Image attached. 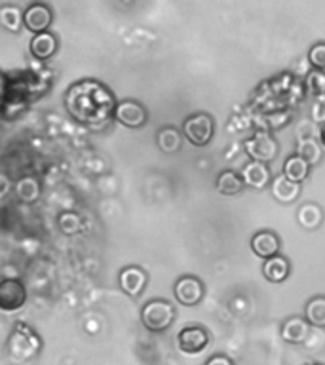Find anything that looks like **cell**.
Wrapping results in <instances>:
<instances>
[{
  "instance_id": "1",
  "label": "cell",
  "mask_w": 325,
  "mask_h": 365,
  "mask_svg": "<svg viewBox=\"0 0 325 365\" xmlns=\"http://www.w3.org/2000/svg\"><path fill=\"white\" fill-rule=\"evenodd\" d=\"M116 105L118 103L114 101L110 90L96 80L76 82L68 88L67 96H65V107H67L68 114L84 125L108 122V118L114 116Z\"/></svg>"
},
{
  "instance_id": "2",
  "label": "cell",
  "mask_w": 325,
  "mask_h": 365,
  "mask_svg": "<svg viewBox=\"0 0 325 365\" xmlns=\"http://www.w3.org/2000/svg\"><path fill=\"white\" fill-rule=\"evenodd\" d=\"M42 341L31 327L17 324L8 339V354L14 361H29L38 356Z\"/></svg>"
},
{
  "instance_id": "3",
  "label": "cell",
  "mask_w": 325,
  "mask_h": 365,
  "mask_svg": "<svg viewBox=\"0 0 325 365\" xmlns=\"http://www.w3.org/2000/svg\"><path fill=\"white\" fill-rule=\"evenodd\" d=\"M175 322V308L165 299H150L141 308V324L150 333H164Z\"/></svg>"
},
{
  "instance_id": "4",
  "label": "cell",
  "mask_w": 325,
  "mask_h": 365,
  "mask_svg": "<svg viewBox=\"0 0 325 365\" xmlns=\"http://www.w3.org/2000/svg\"><path fill=\"white\" fill-rule=\"evenodd\" d=\"M213 133H215V122L205 113L192 114L182 124V135L194 147H205L213 139Z\"/></svg>"
},
{
  "instance_id": "5",
  "label": "cell",
  "mask_w": 325,
  "mask_h": 365,
  "mask_svg": "<svg viewBox=\"0 0 325 365\" xmlns=\"http://www.w3.org/2000/svg\"><path fill=\"white\" fill-rule=\"evenodd\" d=\"M244 148L245 154L249 156L251 160H257V162H272L276 156H278V141L274 139L268 131L259 130L255 131L249 139H245L244 141Z\"/></svg>"
},
{
  "instance_id": "6",
  "label": "cell",
  "mask_w": 325,
  "mask_h": 365,
  "mask_svg": "<svg viewBox=\"0 0 325 365\" xmlns=\"http://www.w3.org/2000/svg\"><path fill=\"white\" fill-rule=\"evenodd\" d=\"M210 344V333L202 325H188L177 333V348L187 356L204 352Z\"/></svg>"
},
{
  "instance_id": "7",
  "label": "cell",
  "mask_w": 325,
  "mask_h": 365,
  "mask_svg": "<svg viewBox=\"0 0 325 365\" xmlns=\"http://www.w3.org/2000/svg\"><path fill=\"white\" fill-rule=\"evenodd\" d=\"M205 287L202 284V279L196 278V276H181V278L175 282V287H173V295H175L177 302L182 304V307H196L202 299H204Z\"/></svg>"
},
{
  "instance_id": "8",
  "label": "cell",
  "mask_w": 325,
  "mask_h": 365,
  "mask_svg": "<svg viewBox=\"0 0 325 365\" xmlns=\"http://www.w3.org/2000/svg\"><path fill=\"white\" fill-rule=\"evenodd\" d=\"M27 302V289L19 279L6 278L0 282V308L4 312H17Z\"/></svg>"
},
{
  "instance_id": "9",
  "label": "cell",
  "mask_w": 325,
  "mask_h": 365,
  "mask_svg": "<svg viewBox=\"0 0 325 365\" xmlns=\"http://www.w3.org/2000/svg\"><path fill=\"white\" fill-rule=\"evenodd\" d=\"M147 108L143 107L141 103L137 101H120L114 108V120L118 122V124L125 125V128H131V130H135V128H143V125L147 124Z\"/></svg>"
},
{
  "instance_id": "10",
  "label": "cell",
  "mask_w": 325,
  "mask_h": 365,
  "mask_svg": "<svg viewBox=\"0 0 325 365\" xmlns=\"http://www.w3.org/2000/svg\"><path fill=\"white\" fill-rule=\"evenodd\" d=\"M51 21H53V16H51V10L42 2H34L23 11V25L31 33L38 34L46 33L50 29Z\"/></svg>"
},
{
  "instance_id": "11",
  "label": "cell",
  "mask_w": 325,
  "mask_h": 365,
  "mask_svg": "<svg viewBox=\"0 0 325 365\" xmlns=\"http://www.w3.org/2000/svg\"><path fill=\"white\" fill-rule=\"evenodd\" d=\"M118 284L125 295L141 297L148 284V276L141 267H125L120 272Z\"/></svg>"
},
{
  "instance_id": "12",
  "label": "cell",
  "mask_w": 325,
  "mask_h": 365,
  "mask_svg": "<svg viewBox=\"0 0 325 365\" xmlns=\"http://www.w3.org/2000/svg\"><path fill=\"white\" fill-rule=\"evenodd\" d=\"M310 327L312 325L308 324L306 318H301V316H291L282 324V329H279V335L285 342L289 344H302L306 341L308 335H310Z\"/></svg>"
},
{
  "instance_id": "13",
  "label": "cell",
  "mask_w": 325,
  "mask_h": 365,
  "mask_svg": "<svg viewBox=\"0 0 325 365\" xmlns=\"http://www.w3.org/2000/svg\"><path fill=\"white\" fill-rule=\"evenodd\" d=\"M242 179H244L245 187L259 188V190L272 182V175H270L268 165L264 162H257V160H251V162L244 165Z\"/></svg>"
},
{
  "instance_id": "14",
  "label": "cell",
  "mask_w": 325,
  "mask_h": 365,
  "mask_svg": "<svg viewBox=\"0 0 325 365\" xmlns=\"http://www.w3.org/2000/svg\"><path fill=\"white\" fill-rule=\"evenodd\" d=\"M279 247H282V244H279L278 234L272 232V230H261L251 238V251L261 259L278 255Z\"/></svg>"
},
{
  "instance_id": "15",
  "label": "cell",
  "mask_w": 325,
  "mask_h": 365,
  "mask_svg": "<svg viewBox=\"0 0 325 365\" xmlns=\"http://www.w3.org/2000/svg\"><path fill=\"white\" fill-rule=\"evenodd\" d=\"M291 264L284 255L268 257L267 261L262 262V276L270 282V284H282L289 278Z\"/></svg>"
},
{
  "instance_id": "16",
  "label": "cell",
  "mask_w": 325,
  "mask_h": 365,
  "mask_svg": "<svg viewBox=\"0 0 325 365\" xmlns=\"http://www.w3.org/2000/svg\"><path fill=\"white\" fill-rule=\"evenodd\" d=\"M270 190H272V196L278 202H282V204H291L301 194V182L291 181V179H287L282 173V175L274 177V181L270 182Z\"/></svg>"
},
{
  "instance_id": "17",
  "label": "cell",
  "mask_w": 325,
  "mask_h": 365,
  "mask_svg": "<svg viewBox=\"0 0 325 365\" xmlns=\"http://www.w3.org/2000/svg\"><path fill=\"white\" fill-rule=\"evenodd\" d=\"M29 50H31L33 57H36L38 61H46V59H50L57 51V38L51 33H48V31L34 34L33 38H31V44H29Z\"/></svg>"
},
{
  "instance_id": "18",
  "label": "cell",
  "mask_w": 325,
  "mask_h": 365,
  "mask_svg": "<svg viewBox=\"0 0 325 365\" xmlns=\"http://www.w3.org/2000/svg\"><path fill=\"white\" fill-rule=\"evenodd\" d=\"M310 162L302 158L301 154H291L284 162V175L295 182H302L310 173Z\"/></svg>"
},
{
  "instance_id": "19",
  "label": "cell",
  "mask_w": 325,
  "mask_h": 365,
  "mask_svg": "<svg viewBox=\"0 0 325 365\" xmlns=\"http://www.w3.org/2000/svg\"><path fill=\"white\" fill-rule=\"evenodd\" d=\"M244 179H242V173H236L232 170L222 171L221 175L217 177L215 187L217 190L225 196H236V194L242 192V188H244Z\"/></svg>"
},
{
  "instance_id": "20",
  "label": "cell",
  "mask_w": 325,
  "mask_h": 365,
  "mask_svg": "<svg viewBox=\"0 0 325 365\" xmlns=\"http://www.w3.org/2000/svg\"><path fill=\"white\" fill-rule=\"evenodd\" d=\"M304 318L312 327H325V295L312 297L304 304Z\"/></svg>"
},
{
  "instance_id": "21",
  "label": "cell",
  "mask_w": 325,
  "mask_h": 365,
  "mask_svg": "<svg viewBox=\"0 0 325 365\" xmlns=\"http://www.w3.org/2000/svg\"><path fill=\"white\" fill-rule=\"evenodd\" d=\"M16 194L21 202L33 204L40 196V182L34 177H23L16 182Z\"/></svg>"
},
{
  "instance_id": "22",
  "label": "cell",
  "mask_w": 325,
  "mask_h": 365,
  "mask_svg": "<svg viewBox=\"0 0 325 365\" xmlns=\"http://www.w3.org/2000/svg\"><path fill=\"white\" fill-rule=\"evenodd\" d=\"M181 143H182V137L175 128H162V130L158 131V147L162 153H167V154L179 153Z\"/></svg>"
},
{
  "instance_id": "23",
  "label": "cell",
  "mask_w": 325,
  "mask_h": 365,
  "mask_svg": "<svg viewBox=\"0 0 325 365\" xmlns=\"http://www.w3.org/2000/svg\"><path fill=\"white\" fill-rule=\"evenodd\" d=\"M321 221H324V211L316 204H304L299 210V222H301V227L308 228V230H314V228L319 227Z\"/></svg>"
},
{
  "instance_id": "24",
  "label": "cell",
  "mask_w": 325,
  "mask_h": 365,
  "mask_svg": "<svg viewBox=\"0 0 325 365\" xmlns=\"http://www.w3.org/2000/svg\"><path fill=\"white\" fill-rule=\"evenodd\" d=\"M0 25L10 31V33H17L23 25V14L16 6H2L0 8Z\"/></svg>"
},
{
  "instance_id": "25",
  "label": "cell",
  "mask_w": 325,
  "mask_h": 365,
  "mask_svg": "<svg viewBox=\"0 0 325 365\" xmlns=\"http://www.w3.org/2000/svg\"><path fill=\"white\" fill-rule=\"evenodd\" d=\"M296 154H301L302 158H306L310 164H318L319 160H321V147H319L318 139H314V137H304L299 141L296 145Z\"/></svg>"
},
{
  "instance_id": "26",
  "label": "cell",
  "mask_w": 325,
  "mask_h": 365,
  "mask_svg": "<svg viewBox=\"0 0 325 365\" xmlns=\"http://www.w3.org/2000/svg\"><path fill=\"white\" fill-rule=\"evenodd\" d=\"M57 225L61 228V232L67 234V236H73V234L82 230V219H80L76 213H73V211H65V213H61V217L57 219Z\"/></svg>"
},
{
  "instance_id": "27",
  "label": "cell",
  "mask_w": 325,
  "mask_h": 365,
  "mask_svg": "<svg viewBox=\"0 0 325 365\" xmlns=\"http://www.w3.org/2000/svg\"><path fill=\"white\" fill-rule=\"evenodd\" d=\"M306 90L312 93V96L319 97L325 93V74L316 68L306 76Z\"/></svg>"
},
{
  "instance_id": "28",
  "label": "cell",
  "mask_w": 325,
  "mask_h": 365,
  "mask_svg": "<svg viewBox=\"0 0 325 365\" xmlns=\"http://www.w3.org/2000/svg\"><path fill=\"white\" fill-rule=\"evenodd\" d=\"M308 61L312 63L314 68H319L324 71L325 68V42H318L314 44L308 51Z\"/></svg>"
},
{
  "instance_id": "29",
  "label": "cell",
  "mask_w": 325,
  "mask_h": 365,
  "mask_svg": "<svg viewBox=\"0 0 325 365\" xmlns=\"http://www.w3.org/2000/svg\"><path fill=\"white\" fill-rule=\"evenodd\" d=\"M204 365H234V361L228 356H225V354H215Z\"/></svg>"
},
{
  "instance_id": "30",
  "label": "cell",
  "mask_w": 325,
  "mask_h": 365,
  "mask_svg": "<svg viewBox=\"0 0 325 365\" xmlns=\"http://www.w3.org/2000/svg\"><path fill=\"white\" fill-rule=\"evenodd\" d=\"M312 118L316 122H325V101L316 103L312 107Z\"/></svg>"
},
{
  "instance_id": "31",
  "label": "cell",
  "mask_w": 325,
  "mask_h": 365,
  "mask_svg": "<svg viewBox=\"0 0 325 365\" xmlns=\"http://www.w3.org/2000/svg\"><path fill=\"white\" fill-rule=\"evenodd\" d=\"M319 141H321V145L325 147V124L321 125V131H319Z\"/></svg>"
},
{
  "instance_id": "32",
  "label": "cell",
  "mask_w": 325,
  "mask_h": 365,
  "mask_svg": "<svg viewBox=\"0 0 325 365\" xmlns=\"http://www.w3.org/2000/svg\"><path fill=\"white\" fill-rule=\"evenodd\" d=\"M306 365H324V364H306Z\"/></svg>"
}]
</instances>
